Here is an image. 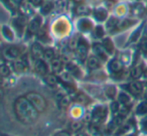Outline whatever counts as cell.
I'll return each instance as SVG.
<instances>
[{
    "label": "cell",
    "instance_id": "cell-16",
    "mask_svg": "<svg viewBox=\"0 0 147 136\" xmlns=\"http://www.w3.org/2000/svg\"><path fill=\"white\" fill-rule=\"evenodd\" d=\"M118 102L120 104H123V105H127L129 106L131 103V99L130 96L126 93H120L118 96Z\"/></svg>",
    "mask_w": 147,
    "mask_h": 136
},
{
    "label": "cell",
    "instance_id": "cell-12",
    "mask_svg": "<svg viewBox=\"0 0 147 136\" xmlns=\"http://www.w3.org/2000/svg\"><path fill=\"white\" fill-rule=\"evenodd\" d=\"M43 53H45V49H42V47L39 43H33L32 47H31V55H33L35 60L42 59Z\"/></svg>",
    "mask_w": 147,
    "mask_h": 136
},
{
    "label": "cell",
    "instance_id": "cell-54",
    "mask_svg": "<svg viewBox=\"0 0 147 136\" xmlns=\"http://www.w3.org/2000/svg\"><path fill=\"white\" fill-rule=\"evenodd\" d=\"M145 75L147 76V69H146V71H145Z\"/></svg>",
    "mask_w": 147,
    "mask_h": 136
},
{
    "label": "cell",
    "instance_id": "cell-24",
    "mask_svg": "<svg viewBox=\"0 0 147 136\" xmlns=\"http://www.w3.org/2000/svg\"><path fill=\"white\" fill-rule=\"evenodd\" d=\"M2 35L3 37H5V39H7L8 41H12L13 39V33L12 31H11L10 28H8L7 26H3L2 27Z\"/></svg>",
    "mask_w": 147,
    "mask_h": 136
},
{
    "label": "cell",
    "instance_id": "cell-13",
    "mask_svg": "<svg viewBox=\"0 0 147 136\" xmlns=\"http://www.w3.org/2000/svg\"><path fill=\"white\" fill-rule=\"evenodd\" d=\"M41 26V18L39 16H35L31 19L30 23H29V31L32 33L38 31V29Z\"/></svg>",
    "mask_w": 147,
    "mask_h": 136
},
{
    "label": "cell",
    "instance_id": "cell-23",
    "mask_svg": "<svg viewBox=\"0 0 147 136\" xmlns=\"http://www.w3.org/2000/svg\"><path fill=\"white\" fill-rule=\"evenodd\" d=\"M118 22L119 21L117 20L115 17H110V18L108 19V21H107V24H106L107 29H108V30H113L115 27H117Z\"/></svg>",
    "mask_w": 147,
    "mask_h": 136
},
{
    "label": "cell",
    "instance_id": "cell-6",
    "mask_svg": "<svg viewBox=\"0 0 147 136\" xmlns=\"http://www.w3.org/2000/svg\"><path fill=\"white\" fill-rule=\"evenodd\" d=\"M34 69L40 75H47L49 72V67H47V63L45 60L42 59H37L34 63Z\"/></svg>",
    "mask_w": 147,
    "mask_h": 136
},
{
    "label": "cell",
    "instance_id": "cell-22",
    "mask_svg": "<svg viewBox=\"0 0 147 136\" xmlns=\"http://www.w3.org/2000/svg\"><path fill=\"white\" fill-rule=\"evenodd\" d=\"M103 47H104V49H106V51L108 53H112L113 51H114V45H113V43L111 41V39H104V41H103Z\"/></svg>",
    "mask_w": 147,
    "mask_h": 136
},
{
    "label": "cell",
    "instance_id": "cell-10",
    "mask_svg": "<svg viewBox=\"0 0 147 136\" xmlns=\"http://www.w3.org/2000/svg\"><path fill=\"white\" fill-rule=\"evenodd\" d=\"M89 51V47H88V43H87L85 39H79V43L78 47H77V51H78V55L81 58H85L88 53Z\"/></svg>",
    "mask_w": 147,
    "mask_h": 136
},
{
    "label": "cell",
    "instance_id": "cell-31",
    "mask_svg": "<svg viewBox=\"0 0 147 136\" xmlns=\"http://www.w3.org/2000/svg\"><path fill=\"white\" fill-rule=\"evenodd\" d=\"M51 9H53V4H51V3H45V4L41 6V13L47 14V13L51 12Z\"/></svg>",
    "mask_w": 147,
    "mask_h": 136
},
{
    "label": "cell",
    "instance_id": "cell-46",
    "mask_svg": "<svg viewBox=\"0 0 147 136\" xmlns=\"http://www.w3.org/2000/svg\"><path fill=\"white\" fill-rule=\"evenodd\" d=\"M63 96H65V95H63V94L61 93V92H57V95H55V98H57V101H59V100H61V98L63 97Z\"/></svg>",
    "mask_w": 147,
    "mask_h": 136
},
{
    "label": "cell",
    "instance_id": "cell-36",
    "mask_svg": "<svg viewBox=\"0 0 147 136\" xmlns=\"http://www.w3.org/2000/svg\"><path fill=\"white\" fill-rule=\"evenodd\" d=\"M79 39H78V37H73V39H71V41H69V49H77L78 43H79Z\"/></svg>",
    "mask_w": 147,
    "mask_h": 136
},
{
    "label": "cell",
    "instance_id": "cell-39",
    "mask_svg": "<svg viewBox=\"0 0 147 136\" xmlns=\"http://www.w3.org/2000/svg\"><path fill=\"white\" fill-rule=\"evenodd\" d=\"M133 12L134 14H141L143 12V7L141 4H136L133 7Z\"/></svg>",
    "mask_w": 147,
    "mask_h": 136
},
{
    "label": "cell",
    "instance_id": "cell-52",
    "mask_svg": "<svg viewBox=\"0 0 147 136\" xmlns=\"http://www.w3.org/2000/svg\"><path fill=\"white\" fill-rule=\"evenodd\" d=\"M145 99H146V100H147V91H146V92H145Z\"/></svg>",
    "mask_w": 147,
    "mask_h": 136
},
{
    "label": "cell",
    "instance_id": "cell-25",
    "mask_svg": "<svg viewBox=\"0 0 147 136\" xmlns=\"http://www.w3.org/2000/svg\"><path fill=\"white\" fill-rule=\"evenodd\" d=\"M71 129L74 132H80L83 129V123L81 121H75L71 124Z\"/></svg>",
    "mask_w": 147,
    "mask_h": 136
},
{
    "label": "cell",
    "instance_id": "cell-48",
    "mask_svg": "<svg viewBox=\"0 0 147 136\" xmlns=\"http://www.w3.org/2000/svg\"><path fill=\"white\" fill-rule=\"evenodd\" d=\"M11 1H12L13 3H15V4H20L23 0H11Z\"/></svg>",
    "mask_w": 147,
    "mask_h": 136
},
{
    "label": "cell",
    "instance_id": "cell-4",
    "mask_svg": "<svg viewBox=\"0 0 147 136\" xmlns=\"http://www.w3.org/2000/svg\"><path fill=\"white\" fill-rule=\"evenodd\" d=\"M107 115H108V109L104 106H98L92 112V122L96 125L101 124L105 121Z\"/></svg>",
    "mask_w": 147,
    "mask_h": 136
},
{
    "label": "cell",
    "instance_id": "cell-14",
    "mask_svg": "<svg viewBox=\"0 0 147 136\" xmlns=\"http://www.w3.org/2000/svg\"><path fill=\"white\" fill-rule=\"evenodd\" d=\"M51 63V69L53 73H59V72L63 70V61L59 58H55Z\"/></svg>",
    "mask_w": 147,
    "mask_h": 136
},
{
    "label": "cell",
    "instance_id": "cell-53",
    "mask_svg": "<svg viewBox=\"0 0 147 136\" xmlns=\"http://www.w3.org/2000/svg\"><path fill=\"white\" fill-rule=\"evenodd\" d=\"M0 136H10V135H6V134H1Z\"/></svg>",
    "mask_w": 147,
    "mask_h": 136
},
{
    "label": "cell",
    "instance_id": "cell-29",
    "mask_svg": "<svg viewBox=\"0 0 147 136\" xmlns=\"http://www.w3.org/2000/svg\"><path fill=\"white\" fill-rule=\"evenodd\" d=\"M69 102H71V99H69L67 96H63V97L59 101V107L63 108V109H65V108H67V106L69 105Z\"/></svg>",
    "mask_w": 147,
    "mask_h": 136
},
{
    "label": "cell",
    "instance_id": "cell-43",
    "mask_svg": "<svg viewBox=\"0 0 147 136\" xmlns=\"http://www.w3.org/2000/svg\"><path fill=\"white\" fill-rule=\"evenodd\" d=\"M139 35H140V29H138V30H136L134 33H133V35L131 37V41H135L137 39H138Z\"/></svg>",
    "mask_w": 147,
    "mask_h": 136
},
{
    "label": "cell",
    "instance_id": "cell-3",
    "mask_svg": "<svg viewBox=\"0 0 147 136\" xmlns=\"http://www.w3.org/2000/svg\"><path fill=\"white\" fill-rule=\"evenodd\" d=\"M21 53V49L17 45H9V47H5L2 49V55L4 58V60L9 62L15 61L16 59H18Z\"/></svg>",
    "mask_w": 147,
    "mask_h": 136
},
{
    "label": "cell",
    "instance_id": "cell-27",
    "mask_svg": "<svg viewBox=\"0 0 147 136\" xmlns=\"http://www.w3.org/2000/svg\"><path fill=\"white\" fill-rule=\"evenodd\" d=\"M129 113V107L127 105H123V104H120L119 103V110H118V114L120 116H125Z\"/></svg>",
    "mask_w": 147,
    "mask_h": 136
},
{
    "label": "cell",
    "instance_id": "cell-11",
    "mask_svg": "<svg viewBox=\"0 0 147 136\" xmlns=\"http://www.w3.org/2000/svg\"><path fill=\"white\" fill-rule=\"evenodd\" d=\"M100 62H101V60L99 59L98 57L92 55V57L89 58L88 61H87V66H88V68L91 71H95V70L100 69V67H101Z\"/></svg>",
    "mask_w": 147,
    "mask_h": 136
},
{
    "label": "cell",
    "instance_id": "cell-49",
    "mask_svg": "<svg viewBox=\"0 0 147 136\" xmlns=\"http://www.w3.org/2000/svg\"><path fill=\"white\" fill-rule=\"evenodd\" d=\"M2 86H3V80H2V78L0 77V89H1Z\"/></svg>",
    "mask_w": 147,
    "mask_h": 136
},
{
    "label": "cell",
    "instance_id": "cell-7",
    "mask_svg": "<svg viewBox=\"0 0 147 136\" xmlns=\"http://www.w3.org/2000/svg\"><path fill=\"white\" fill-rule=\"evenodd\" d=\"M128 90L133 96L135 97H138L142 94L143 92V86L141 83L139 82H133V83H130L128 85Z\"/></svg>",
    "mask_w": 147,
    "mask_h": 136
},
{
    "label": "cell",
    "instance_id": "cell-35",
    "mask_svg": "<svg viewBox=\"0 0 147 136\" xmlns=\"http://www.w3.org/2000/svg\"><path fill=\"white\" fill-rule=\"evenodd\" d=\"M91 26H92V24L89 22V20H81L80 27H81V29H82V30H88Z\"/></svg>",
    "mask_w": 147,
    "mask_h": 136
},
{
    "label": "cell",
    "instance_id": "cell-1",
    "mask_svg": "<svg viewBox=\"0 0 147 136\" xmlns=\"http://www.w3.org/2000/svg\"><path fill=\"white\" fill-rule=\"evenodd\" d=\"M14 112L19 121L24 124H32L38 118L39 112L26 99V97H19L14 102Z\"/></svg>",
    "mask_w": 147,
    "mask_h": 136
},
{
    "label": "cell",
    "instance_id": "cell-45",
    "mask_svg": "<svg viewBox=\"0 0 147 136\" xmlns=\"http://www.w3.org/2000/svg\"><path fill=\"white\" fill-rule=\"evenodd\" d=\"M142 128H143V130L147 133V118L142 121Z\"/></svg>",
    "mask_w": 147,
    "mask_h": 136
},
{
    "label": "cell",
    "instance_id": "cell-32",
    "mask_svg": "<svg viewBox=\"0 0 147 136\" xmlns=\"http://www.w3.org/2000/svg\"><path fill=\"white\" fill-rule=\"evenodd\" d=\"M61 81H63V83H65V84H69V83H71V75L69 73V72H67V73H63V74H61Z\"/></svg>",
    "mask_w": 147,
    "mask_h": 136
},
{
    "label": "cell",
    "instance_id": "cell-17",
    "mask_svg": "<svg viewBox=\"0 0 147 136\" xmlns=\"http://www.w3.org/2000/svg\"><path fill=\"white\" fill-rule=\"evenodd\" d=\"M55 58V53L53 49H45V53H43L42 60H45V62H51Z\"/></svg>",
    "mask_w": 147,
    "mask_h": 136
},
{
    "label": "cell",
    "instance_id": "cell-50",
    "mask_svg": "<svg viewBox=\"0 0 147 136\" xmlns=\"http://www.w3.org/2000/svg\"><path fill=\"white\" fill-rule=\"evenodd\" d=\"M2 96H3L2 91H1V89H0V99H1V98H2Z\"/></svg>",
    "mask_w": 147,
    "mask_h": 136
},
{
    "label": "cell",
    "instance_id": "cell-19",
    "mask_svg": "<svg viewBox=\"0 0 147 136\" xmlns=\"http://www.w3.org/2000/svg\"><path fill=\"white\" fill-rule=\"evenodd\" d=\"M11 70L9 68V66L5 65V64H2L0 65V77L1 78H6L10 75Z\"/></svg>",
    "mask_w": 147,
    "mask_h": 136
},
{
    "label": "cell",
    "instance_id": "cell-33",
    "mask_svg": "<svg viewBox=\"0 0 147 136\" xmlns=\"http://www.w3.org/2000/svg\"><path fill=\"white\" fill-rule=\"evenodd\" d=\"M106 95L108 96L109 98H114L115 95H116V89L112 86H109V87L106 88Z\"/></svg>",
    "mask_w": 147,
    "mask_h": 136
},
{
    "label": "cell",
    "instance_id": "cell-21",
    "mask_svg": "<svg viewBox=\"0 0 147 136\" xmlns=\"http://www.w3.org/2000/svg\"><path fill=\"white\" fill-rule=\"evenodd\" d=\"M95 17H96L98 20L104 21L107 17V11L103 8H99L98 10L95 11Z\"/></svg>",
    "mask_w": 147,
    "mask_h": 136
},
{
    "label": "cell",
    "instance_id": "cell-20",
    "mask_svg": "<svg viewBox=\"0 0 147 136\" xmlns=\"http://www.w3.org/2000/svg\"><path fill=\"white\" fill-rule=\"evenodd\" d=\"M143 75V70L140 67H134L130 72V76L133 79H139Z\"/></svg>",
    "mask_w": 147,
    "mask_h": 136
},
{
    "label": "cell",
    "instance_id": "cell-55",
    "mask_svg": "<svg viewBox=\"0 0 147 136\" xmlns=\"http://www.w3.org/2000/svg\"><path fill=\"white\" fill-rule=\"evenodd\" d=\"M78 1H79V0H78Z\"/></svg>",
    "mask_w": 147,
    "mask_h": 136
},
{
    "label": "cell",
    "instance_id": "cell-15",
    "mask_svg": "<svg viewBox=\"0 0 147 136\" xmlns=\"http://www.w3.org/2000/svg\"><path fill=\"white\" fill-rule=\"evenodd\" d=\"M45 82H47V85L51 86V87H55L59 83V79L55 74H49V75L45 76Z\"/></svg>",
    "mask_w": 147,
    "mask_h": 136
},
{
    "label": "cell",
    "instance_id": "cell-18",
    "mask_svg": "<svg viewBox=\"0 0 147 136\" xmlns=\"http://www.w3.org/2000/svg\"><path fill=\"white\" fill-rule=\"evenodd\" d=\"M67 72H69L71 76H74V77H80V75H81L80 70H79V68L77 67V66L73 65V64H67Z\"/></svg>",
    "mask_w": 147,
    "mask_h": 136
},
{
    "label": "cell",
    "instance_id": "cell-34",
    "mask_svg": "<svg viewBox=\"0 0 147 136\" xmlns=\"http://www.w3.org/2000/svg\"><path fill=\"white\" fill-rule=\"evenodd\" d=\"M76 11L78 14H86V13L89 12V9L86 5H79V6L77 7Z\"/></svg>",
    "mask_w": 147,
    "mask_h": 136
},
{
    "label": "cell",
    "instance_id": "cell-51",
    "mask_svg": "<svg viewBox=\"0 0 147 136\" xmlns=\"http://www.w3.org/2000/svg\"><path fill=\"white\" fill-rule=\"evenodd\" d=\"M127 136H137L136 134H128Z\"/></svg>",
    "mask_w": 147,
    "mask_h": 136
},
{
    "label": "cell",
    "instance_id": "cell-41",
    "mask_svg": "<svg viewBox=\"0 0 147 136\" xmlns=\"http://www.w3.org/2000/svg\"><path fill=\"white\" fill-rule=\"evenodd\" d=\"M111 108H112V111L114 112V113H118L119 103H117V102H114V103L112 104V106H111Z\"/></svg>",
    "mask_w": 147,
    "mask_h": 136
},
{
    "label": "cell",
    "instance_id": "cell-8",
    "mask_svg": "<svg viewBox=\"0 0 147 136\" xmlns=\"http://www.w3.org/2000/svg\"><path fill=\"white\" fill-rule=\"evenodd\" d=\"M93 51L96 55V57H98L101 61H106L107 60V51L104 49L103 45H99V43H95L93 45Z\"/></svg>",
    "mask_w": 147,
    "mask_h": 136
},
{
    "label": "cell",
    "instance_id": "cell-26",
    "mask_svg": "<svg viewBox=\"0 0 147 136\" xmlns=\"http://www.w3.org/2000/svg\"><path fill=\"white\" fill-rule=\"evenodd\" d=\"M136 113L139 114V115H143V114L147 113V101L142 102V103H141L140 105L137 107Z\"/></svg>",
    "mask_w": 147,
    "mask_h": 136
},
{
    "label": "cell",
    "instance_id": "cell-47",
    "mask_svg": "<svg viewBox=\"0 0 147 136\" xmlns=\"http://www.w3.org/2000/svg\"><path fill=\"white\" fill-rule=\"evenodd\" d=\"M75 136H90V135L87 133H84V132H78Z\"/></svg>",
    "mask_w": 147,
    "mask_h": 136
},
{
    "label": "cell",
    "instance_id": "cell-37",
    "mask_svg": "<svg viewBox=\"0 0 147 136\" xmlns=\"http://www.w3.org/2000/svg\"><path fill=\"white\" fill-rule=\"evenodd\" d=\"M13 25H14V27L16 28V30L20 33L21 29H22V27H23V22H22V21H20L19 19H16L15 21H13Z\"/></svg>",
    "mask_w": 147,
    "mask_h": 136
},
{
    "label": "cell",
    "instance_id": "cell-44",
    "mask_svg": "<svg viewBox=\"0 0 147 136\" xmlns=\"http://www.w3.org/2000/svg\"><path fill=\"white\" fill-rule=\"evenodd\" d=\"M30 2H31V4L34 5V6H38V5L41 4L42 0H30Z\"/></svg>",
    "mask_w": 147,
    "mask_h": 136
},
{
    "label": "cell",
    "instance_id": "cell-28",
    "mask_svg": "<svg viewBox=\"0 0 147 136\" xmlns=\"http://www.w3.org/2000/svg\"><path fill=\"white\" fill-rule=\"evenodd\" d=\"M139 49H140V51L143 55H147V37H144V39H141L140 45H139Z\"/></svg>",
    "mask_w": 147,
    "mask_h": 136
},
{
    "label": "cell",
    "instance_id": "cell-42",
    "mask_svg": "<svg viewBox=\"0 0 147 136\" xmlns=\"http://www.w3.org/2000/svg\"><path fill=\"white\" fill-rule=\"evenodd\" d=\"M53 136H71V133L67 131H61V132H57V133H55Z\"/></svg>",
    "mask_w": 147,
    "mask_h": 136
},
{
    "label": "cell",
    "instance_id": "cell-5",
    "mask_svg": "<svg viewBox=\"0 0 147 136\" xmlns=\"http://www.w3.org/2000/svg\"><path fill=\"white\" fill-rule=\"evenodd\" d=\"M28 55L26 53L24 55H21L18 59H16L13 63V67L16 71L20 72V71H23V70L27 69L28 68Z\"/></svg>",
    "mask_w": 147,
    "mask_h": 136
},
{
    "label": "cell",
    "instance_id": "cell-9",
    "mask_svg": "<svg viewBox=\"0 0 147 136\" xmlns=\"http://www.w3.org/2000/svg\"><path fill=\"white\" fill-rule=\"evenodd\" d=\"M109 70H110L113 74H115V75H120L123 72V66L119 60L114 59L109 64Z\"/></svg>",
    "mask_w": 147,
    "mask_h": 136
},
{
    "label": "cell",
    "instance_id": "cell-38",
    "mask_svg": "<svg viewBox=\"0 0 147 136\" xmlns=\"http://www.w3.org/2000/svg\"><path fill=\"white\" fill-rule=\"evenodd\" d=\"M104 33H105V31L102 26L96 27V29H95V35H96L97 37H104Z\"/></svg>",
    "mask_w": 147,
    "mask_h": 136
},
{
    "label": "cell",
    "instance_id": "cell-2",
    "mask_svg": "<svg viewBox=\"0 0 147 136\" xmlns=\"http://www.w3.org/2000/svg\"><path fill=\"white\" fill-rule=\"evenodd\" d=\"M26 99L30 102L33 105V107L37 110V111L40 113V112H43L45 109H47V101L45 99L40 95V94L36 93V92H29L25 95Z\"/></svg>",
    "mask_w": 147,
    "mask_h": 136
},
{
    "label": "cell",
    "instance_id": "cell-30",
    "mask_svg": "<svg viewBox=\"0 0 147 136\" xmlns=\"http://www.w3.org/2000/svg\"><path fill=\"white\" fill-rule=\"evenodd\" d=\"M131 24H132V22H131L130 20H128V19H126V20L119 21L118 25H117V28H119V29H125V28H127L128 26H130Z\"/></svg>",
    "mask_w": 147,
    "mask_h": 136
},
{
    "label": "cell",
    "instance_id": "cell-40",
    "mask_svg": "<svg viewBox=\"0 0 147 136\" xmlns=\"http://www.w3.org/2000/svg\"><path fill=\"white\" fill-rule=\"evenodd\" d=\"M77 101L80 102V103H86V101H87L86 96L83 95V94H79V95L77 96Z\"/></svg>",
    "mask_w": 147,
    "mask_h": 136
}]
</instances>
